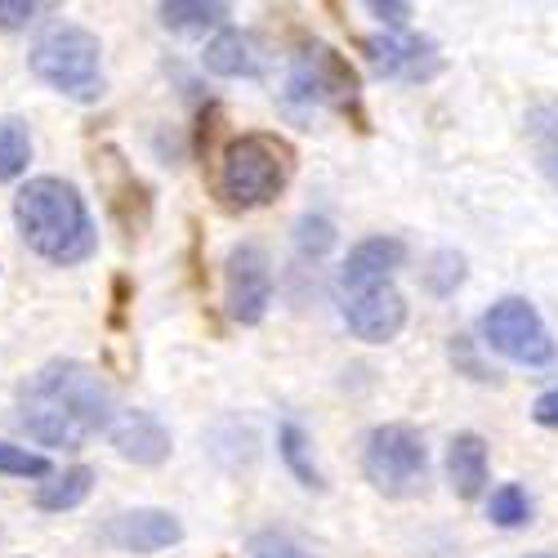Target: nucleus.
<instances>
[{
	"instance_id": "nucleus-1",
	"label": "nucleus",
	"mask_w": 558,
	"mask_h": 558,
	"mask_svg": "<svg viewBox=\"0 0 558 558\" xmlns=\"http://www.w3.org/2000/svg\"><path fill=\"white\" fill-rule=\"evenodd\" d=\"M112 415V389L99 380V371L68 357L40 366L32 376V385L19 398L14 425L40 447L76 451L99 429H108Z\"/></svg>"
},
{
	"instance_id": "nucleus-2",
	"label": "nucleus",
	"mask_w": 558,
	"mask_h": 558,
	"mask_svg": "<svg viewBox=\"0 0 558 558\" xmlns=\"http://www.w3.org/2000/svg\"><path fill=\"white\" fill-rule=\"evenodd\" d=\"M14 219L23 242L50 264L72 268L99 251V228L68 179H54V174L27 179L14 197Z\"/></svg>"
},
{
	"instance_id": "nucleus-3",
	"label": "nucleus",
	"mask_w": 558,
	"mask_h": 558,
	"mask_svg": "<svg viewBox=\"0 0 558 558\" xmlns=\"http://www.w3.org/2000/svg\"><path fill=\"white\" fill-rule=\"evenodd\" d=\"M291 179V148L277 134H238L219 157V197L238 210L268 206Z\"/></svg>"
},
{
	"instance_id": "nucleus-4",
	"label": "nucleus",
	"mask_w": 558,
	"mask_h": 558,
	"mask_svg": "<svg viewBox=\"0 0 558 558\" xmlns=\"http://www.w3.org/2000/svg\"><path fill=\"white\" fill-rule=\"evenodd\" d=\"M357 99H362V81L349 68V59L340 50H331L327 40H300V50L291 54L287 89H282L287 112H295V117L317 112V108L357 112Z\"/></svg>"
},
{
	"instance_id": "nucleus-5",
	"label": "nucleus",
	"mask_w": 558,
	"mask_h": 558,
	"mask_svg": "<svg viewBox=\"0 0 558 558\" xmlns=\"http://www.w3.org/2000/svg\"><path fill=\"white\" fill-rule=\"evenodd\" d=\"M362 474L389 500L421 496L429 483V447L411 425H376L362 447Z\"/></svg>"
},
{
	"instance_id": "nucleus-6",
	"label": "nucleus",
	"mask_w": 558,
	"mask_h": 558,
	"mask_svg": "<svg viewBox=\"0 0 558 558\" xmlns=\"http://www.w3.org/2000/svg\"><path fill=\"white\" fill-rule=\"evenodd\" d=\"M104 50H99V36L85 32V27H59L45 40H36L32 50V72L54 85L59 95L68 99H99L104 95Z\"/></svg>"
},
{
	"instance_id": "nucleus-7",
	"label": "nucleus",
	"mask_w": 558,
	"mask_h": 558,
	"mask_svg": "<svg viewBox=\"0 0 558 558\" xmlns=\"http://www.w3.org/2000/svg\"><path fill=\"white\" fill-rule=\"evenodd\" d=\"M483 336H487V344H492L500 357L519 362V366H545V362H554V340H549L545 317H541L536 304L523 300V295L496 300V304L483 313Z\"/></svg>"
},
{
	"instance_id": "nucleus-8",
	"label": "nucleus",
	"mask_w": 558,
	"mask_h": 558,
	"mask_svg": "<svg viewBox=\"0 0 558 558\" xmlns=\"http://www.w3.org/2000/svg\"><path fill=\"white\" fill-rule=\"evenodd\" d=\"M223 304L238 327H259L272 304V264L255 242L232 246L223 264Z\"/></svg>"
},
{
	"instance_id": "nucleus-9",
	"label": "nucleus",
	"mask_w": 558,
	"mask_h": 558,
	"mask_svg": "<svg viewBox=\"0 0 558 558\" xmlns=\"http://www.w3.org/2000/svg\"><path fill=\"white\" fill-rule=\"evenodd\" d=\"M362 54L389 81H434L442 72V54L429 36H407V32L362 36Z\"/></svg>"
},
{
	"instance_id": "nucleus-10",
	"label": "nucleus",
	"mask_w": 558,
	"mask_h": 558,
	"mask_svg": "<svg viewBox=\"0 0 558 558\" xmlns=\"http://www.w3.org/2000/svg\"><path fill=\"white\" fill-rule=\"evenodd\" d=\"M104 541L125 554H157L183 541V523L166 509H121L104 523Z\"/></svg>"
},
{
	"instance_id": "nucleus-11",
	"label": "nucleus",
	"mask_w": 558,
	"mask_h": 558,
	"mask_svg": "<svg viewBox=\"0 0 558 558\" xmlns=\"http://www.w3.org/2000/svg\"><path fill=\"white\" fill-rule=\"evenodd\" d=\"M344 327L366 340V344H389L398 340V331L407 327V300L393 287H376V291H357L344 304Z\"/></svg>"
},
{
	"instance_id": "nucleus-12",
	"label": "nucleus",
	"mask_w": 558,
	"mask_h": 558,
	"mask_svg": "<svg viewBox=\"0 0 558 558\" xmlns=\"http://www.w3.org/2000/svg\"><path fill=\"white\" fill-rule=\"evenodd\" d=\"M407 259V242L402 238H366L349 251L344 268H340V287L349 295L357 291H376V287H389L393 268H402Z\"/></svg>"
},
{
	"instance_id": "nucleus-13",
	"label": "nucleus",
	"mask_w": 558,
	"mask_h": 558,
	"mask_svg": "<svg viewBox=\"0 0 558 558\" xmlns=\"http://www.w3.org/2000/svg\"><path fill=\"white\" fill-rule=\"evenodd\" d=\"M108 438L134 464H161L170 456V429L157 421L153 411H121V415H112Z\"/></svg>"
},
{
	"instance_id": "nucleus-14",
	"label": "nucleus",
	"mask_w": 558,
	"mask_h": 558,
	"mask_svg": "<svg viewBox=\"0 0 558 558\" xmlns=\"http://www.w3.org/2000/svg\"><path fill=\"white\" fill-rule=\"evenodd\" d=\"M447 478L460 500H478L487 487V442L478 434H456L447 447Z\"/></svg>"
},
{
	"instance_id": "nucleus-15",
	"label": "nucleus",
	"mask_w": 558,
	"mask_h": 558,
	"mask_svg": "<svg viewBox=\"0 0 558 558\" xmlns=\"http://www.w3.org/2000/svg\"><path fill=\"white\" fill-rule=\"evenodd\" d=\"M206 72H215V76H259V59H255L251 36L223 27L206 45Z\"/></svg>"
},
{
	"instance_id": "nucleus-16",
	"label": "nucleus",
	"mask_w": 558,
	"mask_h": 558,
	"mask_svg": "<svg viewBox=\"0 0 558 558\" xmlns=\"http://www.w3.org/2000/svg\"><path fill=\"white\" fill-rule=\"evenodd\" d=\"M277 451H282L287 470L295 474L300 487H308V492H322V487H327V474L317 470V456H313V438H308L300 425L287 421L282 429H277Z\"/></svg>"
},
{
	"instance_id": "nucleus-17",
	"label": "nucleus",
	"mask_w": 558,
	"mask_h": 558,
	"mask_svg": "<svg viewBox=\"0 0 558 558\" xmlns=\"http://www.w3.org/2000/svg\"><path fill=\"white\" fill-rule=\"evenodd\" d=\"M527 144H532V157L541 166V174L558 189V104H541L527 112Z\"/></svg>"
},
{
	"instance_id": "nucleus-18",
	"label": "nucleus",
	"mask_w": 558,
	"mask_h": 558,
	"mask_svg": "<svg viewBox=\"0 0 558 558\" xmlns=\"http://www.w3.org/2000/svg\"><path fill=\"white\" fill-rule=\"evenodd\" d=\"M89 492H95V470H89V464H76V470H63L50 483H40L36 509H45V514H63V509H76Z\"/></svg>"
},
{
	"instance_id": "nucleus-19",
	"label": "nucleus",
	"mask_w": 558,
	"mask_h": 558,
	"mask_svg": "<svg viewBox=\"0 0 558 558\" xmlns=\"http://www.w3.org/2000/svg\"><path fill=\"white\" fill-rule=\"evenodd\" d=\"M223 19H228V5H219V0H166L161 5V23L174 32H206V27H219Z\"/></svg>"
},
{
	"instance_id": "nucleus-20",
	"label": "nucleus",
	"mask_w": 558,
	"mask_h": 558,
	"mask_svg": "<svg viewBox=\"0 0 558 558\" xmlns=\"http://www.w3.org/2000/svg\"><path fill=\"white\" fill-rule=\"evenodd\" d=\"M32 161V138H27V125L14 121V117H0V183H10L27 170Z\"/></svg>"
},
{
	"instance_id": "nucleus-21",
	"label": "nucleus",
	"mask_w": 558,
	"mask_h": 558,
	"mask_svg": "<svg viewBox=\"0 0 558 558\" xmlns=\"http://www.w3.org/2000/svg\"><path fill=\"white\" fill-rule=\"evenodd\" d=\"M487 519L496 527H523L532 519V496L519 487V483H500L487 500Z\"/></svg>"
},
{
	"instance_id": "nucleus-22",
	"label": "nucleus",
	"mask_w": 558,
	"mask_h": 558,
	"mask_svg": "<svg viewBox=\"0 0 558 558\" xmlns=\"http://www.w3.org/2000/svg\"><path fill=\"white\" fill-rule=\"evenodd\" d=\"M460 282H464V255L460 251H438L429 259V268H425V291L447 300V295L460 291Z\"/></svg>"
},
{
	"instance_id": "nucleus-23",
	"label": "nucleus",
	"mask_w": 558,
	"mask_h": 558,
	"mask_svg": "<svg viewBox=\"0 0 558 558\" xmlns=\"http://www.w3.org/2000/svg\"><path fill=\"white\" fill-rule=\"evenodd\" d=\"M0 474L5 478H50V460L40 451H27V447H14L0 438Z\"/></svg>"
},
{
	"instance_id": "nucleus-24",
	"label": "nucleus",
	"mask_w": 558,
	"mask_h": 558,
	"mask_svg": "<svg viewBox=\"0 0 558 558\" xmlns=\"http://www.w3.org/2000/svg\"><path fill=\"white\" fill-rule=\"evenodd\" d=\"M295 242H300L304 255H327L331 242H336V228H331V219H322V215H304Z\"/></svg>"
},
{
	"instance_id": "nucleus-25",
	"label": "nucleus",
	"mask_w": 558,
	"mask_h": 558,
	"mask_svg": "<svg viewBox=\"0 0 558 558\" xmlns=\"http://www.w3.org/2000/svg\"><path fill=\"white\" fill-rule=\"evenodd\" d=\"M251 558H304L287 536H277V532H255L251 536Z\"/></svg>"
},
{
	"instance_id": "nucleus-26",
	"label": "nucleus",
	"mask_w": 558,
	"mask_h": 558,
	"mask_svg": "<svg viewBox=\"0 0 558 558\" xmlns=\"http://www.w3.org/2000/svg\"><path fill=\"white\" fill-rule=\"evenodd\" d=\"M366 10L393 32H407V23H411V5H402V0H371Z\"/></svg>"
},
{
	"instance_id": "nucleus-27",
	"label": "nucleus",
	"mask_w": 558,
	"mask_h": 558,
	"mask_svg": "<svg viewBox=\"0 0 558 558\" xmlns=\"http://www.w3.org/2000/svg\"><path fill=\"white\" fill-rule=\"evenodd\" d=\"M532 421H536L541 429H558V385L545 389V393L532 402Z\"/></svg>"
},
{
	"instance_id": "nucleus-28",
	"label": "nucleus",
	"mask_w": 558,
	"mask_h": 558,
	"mask_svg": "<svg viewBox=\"0 0 558 558\" xmlns=\"http://www.w3.org/2000/svg\"><path fill=\"white\" fill-rule=\"evenodd\" d=\"M36 19L32 0H0V27H27Z\"/></svg>"
},
{
	"instance_id": "nucleus-29",
	"label": "nucleus",
	"mask_w": 558,
	"mask_h": 558,
	"mask_svg": "<svg viewBox=\"0 0 558 558\" xmlns=\"http://www.w3.org/2000/svg\"><path fill=\"white\" fill-rule=\"evenodd\" d=\"M532 558H558V554H532Z\"/></svg>"
}]
</instances>
